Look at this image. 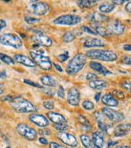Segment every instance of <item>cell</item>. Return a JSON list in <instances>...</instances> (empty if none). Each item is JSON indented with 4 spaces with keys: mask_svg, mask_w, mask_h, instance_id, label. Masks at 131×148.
<instances>
[{
    "mask_svg": "<svg viewBox=\"0 0 131 148\" xmlns=\"http://www.w3.org/2000/svg\"><path fill=\"white\" fill-rule=\"evenodd\" d=\"M131 130V125L129 123H122L119 125L113 130L115 137H123L127 136Z\"/></svg>",
    "mask_w": 131,
    "mask_h": 148,
    "instance_id": "cell-16",
    "label": "cell"
},
{
    "mask_svg": "<svg viewBox=\"0 0 131 148\" xmlns=\"http://www.w3.org/2000/svg\"><path fill=\"white\" fill-rule=\"evenodd\" d=\"M0 132H1V130H0Z\"/></svg>",
    "mask_w": 131,
    "mask_h": 148,
    "instance_id": "cell-60",
    "label": "cell"
},
{
    "mask_svg": "<svg viewBox=\"0 0 131 148\" xmlns=\"http://www.w3.org/2000/svg\"><path fill=\"white\" fill-rule=\"evenodd\" d=\"M121 87L127 90L129 92H131V83L128 81H123L121 84Z\"/></svg>",
    "mask_w": 131,
    "mask_h": 148,
    "instance_id": "cell-39",
    "label": "cell"
},
{
    "mask_svg": "<svg viewBox=\"0 0 131 148\" xmlns=\"http://www.w3.org/2000/svg\"><path fill=\"white\" fill-rule=\"evenodd\" d=\"M115 9V5L111 3H104L100 5L99 7V10L101 13H109L112 12Z\"/></svg>",
    "mask_w": 131,
    "mask_h": 148,
    "instance_id": "cell-29",
    "label": "cell"
},
{
    "mask_svg": "<svg viewBox=\"0 0 131 148\" xmlns=\"http://www.w3.org/2000/svg\"><path fill=\"white\" fill-rule=\"evenodd\" d=\"M123 49L126 51H131V44H126L123 46Z\"/></svg>",
    "mask_w": 131,
    "mask_h": 148,
    "instance_id": "cell-51",
    "label": "cell"
},
{
    "mask_svg": "<svg viewBox=\"0 0 131 148\" xmlns=\"http://www.w3.org/2000/svg\"><path fill=\"white\" fill-rule=\"evenodd\" d=\"M93 29L95 32L96 34H98V35L102 37H108L111 35V33L108 28H106L104 26L96 25V24L93 25Z\"/></svg>",
    "mask_w": 131,
    "mask_h": 148,
    "instance_id": "cell-27",
    "label": "cell"
},
{
    "mask_svg": "<svg viewBox=\"0 0 131 148\" xmlns=\"http://www.w3.org/2000/svg\"><path fill=\"white\" fill-rule=\"evenodd\" d=\"M26 9L29 13L35 15L43 16L50 11V7L45 2L33 1L27 5Z\"/></svg>",
    "mask_w": 131,
    "mask_h": 148,
    "instance_id": "cell-4",
    "label": "cell"
},
{
    "mask_svg": "<svg viewBox=\"0 0 131 148\" xmlns=\"http://www.w3.org/2000/svg\"><path fill=\"white\" fill-rule=\"evenodd\" d=\"M94 148H97V147H94Z\"/></svg>",
    "mask_w": 131,
    "mask_h": 148,
    "instance_id": "cell-59",
    "label": "cell"
},
{
    "mask_svg": "<svg viewBox=\"0 0 131 148\" xmlns=\"http://www.w3.org/2000/svg\"><path fill=\"white\" fill-rule=\"evenodd\" d=\"M117 144V142H114V141H110L108 142V146L110 147H112V146H114L116 144Z\"/></svg>",
    "mask_w": 131,
    "mask_h": 148,
    "instance_id": "cell-56",
    "label": "cell"
},
{
    "mask_svg": "<svg viewBox=\"0 0 131 148\" xmlns=\"http://www.w3.org/2000/svg\"><path fill=\"white\" fill-rule=\"evenodd\" d=\"M13 60L16 62L21 64H23L29 68H34L36 66L33 60H32L28 56L24 55H22V54H18V55H14L13 57Z\"/></svg>",
    "mask_w": 131,
    "mask_h": 148,
    "instance_id": "cell-15",
    "label": "cell"
},
{
    "mask_svg": "<svg viewBox=\"0 0 131 148\" xmlns=\"http://www.w3.org/2000/svg\"><path fill=\"white\" fill-rule=\"evenodd\" d=\"M80 139L81 143L84 147L85 148H90L91 147V144H92V141L88 136L86 134H82L80 136Z\"/></svg>",
    "mask_w": 131,
    "mask_h": 148,
    "instance_id": "cell-30",
    "label": "cell"
},
{
    "mask_svg": "<svg viewBox=\"0 0 131 148\" xmlns=\"http://www.w3.org/2000/svg\"><path fill=\"white\" fill-rule=\"evenodd\" d=\"M93 141L95 147L102 148L104 145V138L102 132L96 131L93 133Z\"/></svg>",
    "mask_w": 131,
    "mask_h": 148,
    "instance_id": "cell-22",
    "label": "cell"
},
{
    "mask_svg": "<svg viewBox=\"0 0 131 148\" xmlns=\"http://www.w3.org/2000/svg\"><path fill=\"white\" fill-rule=\"evenodd\" d=\"M57 137L64 144L70 147H76L78 144V140L73 135L65 132H59L57 133Z\"/></svg>",
    "mask_w": 131,
    "mask_h": 148,
    "instance_id": "cell-12",
    "label": "cell"
},
{
    "mask_svg": "<svg viewBox=\"0 0 131 148\" xmlns=\"http://www.w3.org/2000/svg\"><path fill=\"white\" fill-rule=\"evenodd\" d=\"M54 128L59 132H64L69 129V126L66 123H60V124H54Z\"/></svg>",
    "mask_w": 131,
    "mask_h": 148,
    "instance_id": "cell-33",
    "label": "cell"
},
{
    "mask_svg": "<svg viewBox=\"0 0 131 148\" xmlns=\"http://www.w3.org/2000/svg\"><path fill=\"white\" fill-rule=\"evenodd\" d=\"M125 2H127V1H112V3L113 4L115 5H121L125 3Z\"/></svg>",
    "mask_w": 131,
    "mask_h": 148,
    "instance_id": "cell-54",
    "label": "cell"
},
{
    "mask_svg": "<svg viewBox=\"0 0 131 148\" xmlns=\"http://www.w3.org/2000/svg\"><path fill=\"white\" fill-rule=\"evenodd\" d=\"M81 16L75 14H63L59 16L53 21V23L57 25L74 26L81 22Z\"/></svg>",
    "mask_w": 131,
    "mask_h": 148,
    "instance_id": "cell-7",
    "label": "cell"
},
{
    "mask_svg": "<svg viewBox=\"0 0 131 148\" xmlns=\"http://www.w3.org/2000/svg\"><path fill=\"white\" fill-rule=\"evenodd\" d=\"M30 55L36 64L38 65L42 70L45 71L51 70L52 68V63L49 56L34 51L30 52Z\"/></svg>",
    "mask_w": 131,
    "mask_h": 148,
    "instance_id": "cell-6",
    "label": "cell"
},
{
    "mask_svg": "<svg viewBox=\"0 0 131 148\" xmlns=\"http://www.w3.org/2000/svg\"><path fill=\"white\" fill-rule=\"evenodd\" d=\"M102 102L104 104L110 107H116L119 104L117 100L111 94H106L102 98Z\"/></svg>",
    "mask_w": 131,
    "mask_h": 148,
    "instance_id": "cell-21",
    "label": "cell"
},
{
    "mask_svg": "<svg viewBox=\"0 0 131 148\" xmlns=\"http://www.w3.org/2000/svg\"><path fill=\"white\" fill-rule=\"evenodd\" d=\"M40 81L44 85L48 86V87H56L58 86L57 81L49 75H42L40 77Z\"/></svg>",
    "mask_w": 131,
    "mask_h": 148,
    "instance_id": "cell-24",
    "label": "cell"
},
{
    "mask_svg": "<svg viewBox=\"0 0 131 148\" xmlns=\"http://www.w3.org/2000/svg\"><path fill=\"white\" fill-rule=\"evenodd\" d=\"M24 21H26V23H27L29 24H34L38 23V22L40 21V19L36 18V17H32L30 16H24Z\"/></svg>",
    "mask_w": 131,
    "mask_h": 148,
    "instance_id": "cell-34",
    "label": "cell"
},
{
    "mask_svg": "<svg viewBox=\"0 0 131 148\" xmlns=\"http://www.w3.org/2000/svg\"><path fill=\"white\" fill-rule=\"evenodd\" d=\"M100 96H101V92L96 93V95H95V99L96 102H99L100 98Z\"/></svg>",
    "mask_w": 131,
    "mask_h": 148,
    "instance_id": "cell-52",
    "label": "cell"
},
{
    "mask_svg": "<svg viewBox=\"0 0 131 148\" xmlns=\"http://www.w3.org/2000/svg\"><path fill=\"white\" fill-rule=\"evenodd\" d=\"M53 65L54 67H55L56 70L60 71V72H62V68H61V66L60 65H58V64H55V63H54Z\"/></svg>",
    "mask_w": 131,
    "mask_h": 148,
    "instance_id": "cell-53",
    "label": "cell"
},
{
    "mask_svg": "<svg viewBox=\"0 0 131 148\" xmlns=\"http://www.w3.org/2000/svg\"><path fill=\"white\" fill-rule=\"evenodd\" d=\"M86 62V56L82 53H78L69 61L66 67V73L75 75L82 70Z\"/></svg>",
    "mask_w": 131,
    "mask_h": 148,
    "instance_id": "cell-3",
    "label": "cell"
},
{
    "mask_svg": "<svg viewBox=\"0 0 131 148\" xmlns=\"http://www.w3.org/2000/svg\"><path fill=\"white\" fill-rule=\"evenodd\" d=\"M49 148H65L63 147L62 145L58 144V143L54 142H51L49 143Z\"/></svg>",
    "mask_w": 131,
    "mask_h": 148,
    "instance_id": "cell-46",
    "label": "cell"
},
{
    "mask_svg": "<svg viewBox=\"0 0 131 148\" xmlns=\"http://www.w3.org/2000/svg\"><path fill=\"white\" fill-rule=\"evenodd\" d=\"M113 95L115 96V97H117L118 98H119V99H123V98H125L124 93H123L122 91H121V90H115L113 92Z\"/></svg>",
    "mask_w": 131,
    "mask_h": 148,
    "instance_id": "cell-42",
    "label": "cell"
},
{
    "mask_svg": "<svg viewBox=\"0 0 131 148\" xmlns=\"http://www.w3.org/2000/svg\"><path fill=\"white\" fill-rule=\"evenodd\" d=\"M29 119L31 122L40 127H45L49 124L48 119L43 115L32 114L29 117Z\"/></svg>",
    "mask_w": 131,
    "mask_h": 148,
    "instance_id": "cell-17",
    "label": "cell"
},
{
    "mask_svg": "<svg viewBox=\"0 0 131 148\" xmlns=\"http://www.w3.org/2000/svg\"><path fill=\"white\" fill-rule=\"evenodd\" d=\"M47 117L49 120L53 122L54 124H60V123H66V119L64 115L60 113L50 112L47 113Z\"/></svg>",
    "mask_w": 131,
    "mask_h": 148,
    "instance_id": "cell-20",
    "label": "cell"
},
{
    "mask_svg": "<svg viewBox=\"0 0 131 148\" xmlns=\"http://www.w3.org/2000/svg\"><path fill=\"white\" fill-rule=\"evenodd\" d=\"M98 3L95 0H81L77 1V5L81 9H91L96 6Z\"/></svg>",
    "mask_w": 131,
    "mask_h": 148,
    "instance_id": "cell-26",
    "label": "cell"
},
{
    "mask_svg": "<svg viewBox=\"0 0 131 148\" xmlns=\"http://www.w3.org/2000/svg\"><path fill=\"white\" fill-rule=\"evenodd\" d=\"M121 62L126 65H131V56H123L121 58Z\"/></svg>",
    "mask_w": 131,
    "mask_h": 148,
    "instance_id": "cell-38",
    "label": "cell"
},
{
    "mask_svg": "<svg viewBox=\"0 0 131 148\" xmlns=\"http://www.w3.org/2000/svg\"><path fill=\"white\" fill-rule=\"evenodd\" d=\"M3 92V85L0 83V95H1Z\"/></svg>",
    "mask_w": 131,
    "mask_h": 148,
    "instance_id": "cell-58",
    "label": "cell"
},
{
    "mask_svg": "<svg viewBox=\"0 0 131 148\" xmlns=\"http://www.w3.org/2000/svg\"><path fill=\"white\" fill-rule=\"evenodd\" d=\"M86 79H87L88 81H92L94 80H96L98 79V76L96 75L95 73H88L86 75Z\"/></svg>",
    "mask_w": 131,
    "mask_h": 148,
    "instance_id": "cell-41",
    "label": "cell"
},
{
    "mask_svg": "<svg viewBox=\"0 0 131 148\" xmlns=\"http://www.w3.org/2000/svg\"><path fill=\"white\" fill-rule=\"evenodd\" d=\"M89 66L93 70H95L96 72H98V73H100L104 76H107L113 74L112 71L108 70L102 64H101L99 62H97L91 61L89 63Z\"/></svg>",
    "mask_w": 131,
    "mask_h": 148,
    "instance_id": "cell-18",
    "label": "cell"
},
{
    "mask_svg": "<svg viewBox=\"0 0 131 148\" xmlns=\"http://www.w3.org/2000/svg\"><path fill=\"white\" fill-rule=\"evenodd\" d=\"M57 95H58V97L59 98H62V99L64 98V96H65V90H64V88L62 87V86H60V87H59V88L57 92Z\"/></svg>",
    "mask_w": 131,
    "mask_h": 148,
    "instance_id": "cell-45",
    "label": "cell"
},
{
    "mask_svg": "<svg viewBox=\"0 0 131 148\" xmlns=\"http://www.w3.org/2000/svg\"><path fill=\"white\" fill-rule=\"evenodd\" d=\"M102 112L108 120L113 123H119L125 119V116L121 112L105 107L102 108Z\"/></svg>",
    "mask_w": 131,
    "mask_h": 148,
    "instance_id": "cell-9",
    "label": "cell"
},
{
    "mask_svg": "<svg viewBox=\"0 0 131 148\" xmlns=\"http://www.w3.org/2000/svg\"><path fill=\"white\" fill-rule=\"evenodd\" d=\"M24 82L28 84L29 85H31L32 87H38V88H43V87H41L40 85H39V84L36 83L35 82H34V81H32L31 80H29V79H24Z\"/></svg>",
    "mask_w": 131,
    "mask_h": 148,
    "instance_id": "cell-43",
    "label": "cell"
},
{
    "mask_svg": "<svg viewBox=\"0 0 131 148\" xmlns=\"http://www.w3.org/2000/svg\"><path fill=\"white\" fill-rule=\"evenodd\" d=\"M0 60L2 62H3L5 64L7 65H14V60L13 58L10 57L9 56L5 55L4 53H0Z\"/></svg>",
    "mask_w": 131,
    "mask_h": 148,
    "instance_id": "cell-31",
    "label": "cell"
},
{
    "mask_svg": "<svg viewBox=\"0 0 131 148\" xmlns=\"http://www.w3.org/2000/svg\"><path fill=\"white\" fill-rule=\"evenodd\" d=\"M32 39L39 45L49 47L53 44V41L49 36H46L41 32L37 31L34 32V34L32 36Z\"/></svg>",
    "mask_w": 131,
    "mask_h": 148,
    "instance_id": "cell-10",
    "label": "cell"
},
{
    "mask_svg": "<svg viewBox=\"0 0 131 148\" xmlns=\"http://www.w3.org/2000/svg\"><path fill=\"white\" fill-rule=\"evenodd\" d=\"M39 142L41 143V144H43V145H47L49 144L48 140H47L45 138H44V137H40V138H39Z\"/></svg>",
    "mask_w": 131,
    "mask_h": 148,
    "instance_id": "cell-48",
    "label": "cell"
},
{
    "mask_svg": "<svg viewBox=\"0 0 131 148\" xmlns=\"http://www.w3.org/2000/svg\"><path fill=\"white\" fill-rule=\"evenodd\" d=\"M81 29L83 32L89 34H91V35H94V36L96 35V33L93 30V28H89V27H88L86 26H81Z\"/></svg>",
    "mask_w": 131,
    "mask_h": 148,
    "instance_id": "cell-37",
    "label": "cell"
},
{
    "mask_svg": "<svg viewBox=\"0 0 131 148\" xmlns=\"http://www.w3.org/2000/svg\"><path fill=\"white\" fill-rule=\"evenodd\" d=\"M125 9L128 13H131V2H128V3L126 5Z\"/></svg>",
    "mask_w": 131,
    "mask_h": 148,
    "instance_id": "cell-50",
    "label": "cell"
},
{
    "mask_svg": "<svg viewBox=\"0 0 131 148\" xmlns=\"http://www.w3.org/2000/svg\"><path fill=\"white\" fill-rule=\"evenodd\" d=\"M115 148H131V147L127 146V145H118V146H116Z\"/></svg>",
    "mask_w": 131,
    "mask_h": 148,
    "instance_id": "cell-57",
    "label": "cell"
},
{
    "mask_svg": "<svg viewBox=\"0 0 131 148\" xmlns=\"http://www.w3.org/2000/svg\"><path fill=\"white\" fill-rule=\"evenodd\" d=\"M7 77V74L5 71H2L0 72V78L1 79H5Z\"/></svg>",
    "mask_w": 131,
    "mask_h": 148,
    "instance_id": "cell-55",
    "label": "cell"
},
{
    "mask_svg": "<svg viewBox=\"0 0 131 148\" xmlns=\"http://www.w3.org/2000/svg\"><path fill=\"white\" fill-rule=\"evenodd\" d=\"M78 119L79 122L82 125V130H84V131L88 132L92 129V127H91L89 121H88V120L85 117L80 115L78 117Z\"/></svg>",
    "mask_w": 131,
    "mask_h": 148,
    "instance_id": "cell-28",
    "label": "cell"
},
{
    "mask_svg": "<svg viewBox=\"0 0 131 148\" xmlns=\"http://www.w3.org/2000/svg\"><path fill=\"white\" fill-rule=\"evenodd\" d=\"M58 58L59 59V60H60L61 62H64L67 60L69 58L68 53V52H66V53H64L63 54H60V55H59L58 56Z\"/></svg>",
    "mask_w": 131,
    "mask_h": 148,
    "instance_id": "cell-40",
    "label": "cell"
},
{
    "mask_svg": "<svg viewBox=\"0 0 131 148\" xmlns=\"http://www.w3.org/2000/svg\"><path fill=\"white\" fill-rule=\"evenodd\" d=\"M75 34H74L72 32H69L66 33L63 36V41L65 43H70V42L73 41L75 39Z\"/></svg>",
    "mask_w": 131,
    "mask_h": 148,
    "instance_id": "cell-32",
    "label": "cell"
},
{
    "mask_svg": "<svg viewBox=\"0 0 131 148\" xmlns=\"http://www.w3.org/2000/svg\"><path fill=\"white\" fill-rule=\"evenodd\" d=\"M13 97H11V96H5L3 98H1V100L3 101H7V102H11V101L13 100Z\"/></svg>",
    "mask_w": 131,
    "mask_h": 148,
    "instance_id": "cell-49",
    "label": "cell"
},
{
    "mask_svg": "<svg viewBox=\"0 0 131 148\" xmlns=\"http://www.w3.org/2000/svg\"><path fill=\"white\" fill-rule=\"evenodd\" d=\"M43 106L44 108H46L47 110H53L54 107V103L53 100H45L43 102Z\"/></svg>",
    "mask_w": 131,
    "mask_h": 148,
    "instance_id": "cell-36",
    "label": "cell"
},
{
    "mask_svg": "<svg viewBox=\"0 0 131 148\" xmlns=\"http://www.w3.org/2000/svg\"><path fill=\"white\" fill-rule=\"evenodd\" d=\"M85 56L91 59L104 62H114L118 58L117 55L115 52L102 49H92L86 51Z\"/></svg>",
    "mask_w": 131,
    "mask_h": 148,
    "instance_id": "cell-2",
    "label": "cell"
},
{
    "mask_svg": "<svg viewBox=\"0 0 131 148\" xmlns=\"http://www.w3.org/2000/svg\"><path fill=\"white\" fill-rule=\"evenodd\" d=\"M89 87L93 89L102 90L108 87V83L104 80L96 79L89 82Z\"/></svg>",
    "mask_w": 131,
    "mask_h": 148,
    "instance_id": "cell-25",
    "label": "cell"
},
{
    "mask_svg": "<svg viewBox=\"0 0 131 148\" xmlns=\"http://www.w3.org/2000/svg\"><path fill=\"white\" fill-rule=\"evenodd\" d=\"M83 107L86 110H93L95 108V105L94 103L91 102L89 100H85L82 103Z\"/></svg>",
    "mask_w": 131,
    "mask_h": 148,
    "instance_id": "cell-35",
    "label": "cell"
},
{
    "mask_svg": "<svg viewBox=\"0 0 131 148\" xmlns=\"http://www.w3.org/2000/svg\"><path fill=\"white\" fill-rule=\"evenodd\" d=\"M0 43L2 45L19 49L23 46V42L19 37L14 34L7 33L0 36Z\"/></svg>",
    "mask_w": 131,
    "mask_h": 148,
    "instance_id": "cell-5",
    "label": "cell"
},
{
    "mask_svg": "<svg viewBox=\"0 0 131 148\" xmlns=\"http://www.w3.org/2000/svg\"><path fill=\"white\" fill-rule=\"evenodd\" d=\"M108 30L110 31L111 34L120 36L124 33L125 27L123 24L119 21H113L109 24L108 26Z\"/></svg>",
    "mask_w": 131,
    "mask_h": 148,
    "instance_id": "cell-14",
    "label": "cell"
},
{
    "mask_svg": "<svg viewBox=\"0 0 131 148\" xmlns=\"http://www.w3.org/2000/svg\"><path fill=\"white\" fill-rule=\"evenodd\" d=\"M16 129L21 136L29 141L35 140L38 137V133L36 130L25 123H20L16 126Z\"/></svg>",
    "mask_w": 131,
    "mask_h": 148,
    "instance_id": "cell-8",
    "label": "cell"
},
{
    "mask_svg": "<svg viewBox=\"0 0 131 148\" xmlns=\"http://www.w3.org/2000/svg\"><path fill=\"white\" fill-rule=\"evenodd\" d=\"M10 103L12 108L18 113H27L35 112L36 111V108L33 103L21 97L13 98Z\"/></svg>",
    "mask_w": 131,
    "mask_h": 148,
    "instance_id": "cell-1",
    "label": "cell"
},
{
    "mask_svg": "<svg viewBox=\"0 0 131 148\" xmlns=\"http://www.w3.org/2000/svg\"><path fill=\"white\" fill-rule=\"evenodd\" d=\"M88 18L96 24L106 22L109 19L107 16L100 13H98V12H94V13L90 14L88 16Z\"/></svg>",
    "mask_w": 131,
    "mask_h": 148,
    "instance_id": "cell-23",
    "label": "cell"
},
{
    "mask_svg": "<svg viewBox=\"0 0 131 148\" xmlns=\"http://www.w3.org/2000/svg\"></svg>",
    "mask_w": 131,
    "mask_h": 148,
    "instance_id": "cell-61",
    "label": "cell"
},
{
    "mask_svg": "<svg viewBox=\"0 0 131 148\" xmlns=\"http://www.w3.org/2000/svg\"><path fill=\"white\" fill-rule=\"evenodd\" d=\"M81 93L78 88L75 87L70 88L68 92V102L72 106H78L80 104Z\"/></svg>",
    "mask_w": 131,
    "mask_h": 148,
    "instance_id": "cell-11",
    "label": "cell"
},
{
    "mask_svg": "<svg viewBox=\"0 0 131 148\" xmlns=\"http://www.w3.org/2000/svg\"><path fill=\"white\" fill-rule=\"evenodd\" d=\"M106 44L101 39L98 38H89L85 41L84 47L87 48L91 47H103Z\"/></svg>",
    "mask_w": 131,
    "mask_h": 148,
    "instance_id": "cell-19",
    "label": "cell"
},
{
    "mask_svg": "<svg viewBox=\"0 0 131 148\" xmlns=\"http://www.w3.org/2000/svg\"><path fill=\"white\" fill-rule=\"evenodd\" d=\"M39 134H41V136H49L51 134V131L50 129H45V128H44V129H40L39 130Z\"/></svg>",
    "mask_w": 131,
    "mask_h": 148,
    "instance_id": "cell-44",
    "label": "cell"
},
{
    "mask_svg": "<svg viewBox=\"0 0 131 148\" xmlns=\"http://www.w3.org/2000/svg\"><path fill=\"white\" fill-rule=\"evenodd\" d=\"M95 119L98 123V125L99 129L103 132H108V130L110 129L112 125L107 122V118L103 114L102 112L100 113L99 112H96L94 113Z\"/></svg>",
    "mask_w": 131,
    "mask_h": 148,
    "instance_id": "cell-13",
    "label": "cell"
},
{
    "mask_svg": "<svg viewBox=\"0 0 131 148\" xmlns=\"http://www.w3.org/2000/svg\"><path fill=\"white\" fill-rule=\"evenodd\" d=\"M6 26H7L6 21H4V20L0 19V32H1L4 28H5Z\"/></svg>",
    "mask_w": 131,
    "mask_h": 148,
    "instance_id": "cell-47",
    "label": "cell"
}]
</instances>
